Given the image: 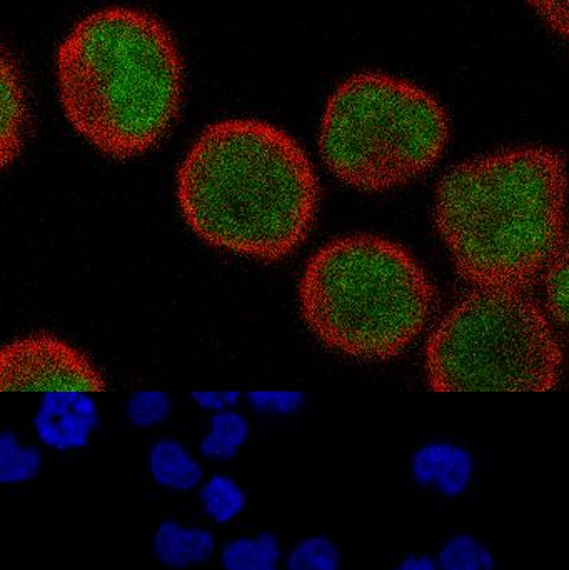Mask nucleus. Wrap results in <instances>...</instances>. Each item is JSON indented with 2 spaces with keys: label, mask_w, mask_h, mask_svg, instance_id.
Returning <instances> with one entry per match:
<instances>
[{
  "label": "nucleus",
  "mask_w": 569,
  "mask_h": 570,
  "mask_svg": "<svg viewBox=\"0 0 569 570\" xmlns=\"http://www.w3.org/2000/svg\"><path fill=\"white\" fill-rule=\"evenodd\" d=\"M306 150L266 120H217L194 140L176 173L180 216L207 246L276 263L300 249L320 210Z\"/></svg>",
  "instance_id": "nucleus-1"
},
{
  "label": "nucleus",
  "mask_w": 569,
  "mask_h": 570,
  "mask_svg": "<svg viewBox=\"0 0 569 570\" xmlns=\"http://www.w3.org/2000/svg\"><path fill=\"white\" fill-rule=\"evenodd\" d=\"M567 204L563 157L514 147L447 170L434 190V226L461 279L530 291L567 234Z\"/></svg>",
  "instance_id": "nucleus-2"
},
{
  "label": "nucleus",
  "mask_w": 569,
  "mask_h": 570,
  "mask_svg": "<svg viewBox=\"0 0 569 570\" xmlns=\"http://www.w3.org/2000/svg\"><path fill=\"white\" fill-rule=\"evenodd\" d=\"M57 86L72 129L110 159L143 156L176 122L183 60L150 13L110 7L76 23L57 52Z\"/></svg>",
  "instance_id": "nucleus-3"
},
{
  "label": "nucleus",
  "mask_w": 569,
  "mask_h": 570,
  "mask_svg": "<svg viewBox=\"0 0 569 570\" xmlns=\"http://www.w3.org/2000/svg\"><path fill=\"white\" fill-rule=\"evenodd\" d=\"M297 301L307 328L331 351L381 362L403 354L423 334L436 291L403 244L357 233L311 254Z\"/></svg>",
  "instance_id": "nucleus-4"
},
{
  "label": "nucleus",
  "mask_w": 569,
  "mask_h": 570,
  "mask_svg": "<svg viewBox=\"0 0 569 570\" xmlns=\"http://www.w3.org/2000/svg\"><path fill=\"white\" fill-rule=\"evenodd\" d=\"M448 140L450 120L433 96L406 80L364 72L331 94L317 147L340 183L377 194L430 173Z\"/></svg>",
  "instance_id": "nucleus-5"
},
{
  "label": "nucleus",
  "mask_w": 569,
  "mask_h": 570,
  "mask_svg": "<svg viewBox=\"0 0 569 570\" xmlns=\"http://www.w3.org/2000/svg\"><path fill=\"white\" fill-rule=\"evenodd\" d=\"M563 364L550 314L520 288H471L424 348V375L438 392L548 391Z\"/></svg>",
  "instance_id": "nucleus-6"
},
{
  "label": "nucleus",
  "mask_w": 569,
  "mask_h": 570,
  "mask_svg": "<svg viewBox=\"0 0 569 570\" xmlns=\"http://www.w3.org/2000/svg\"><path fill=\"white\" fill-rule=\"evenodd\" d=\"M106 375L77 345L50 332H29L0 351V389L13 394H100Z\"/></svg>",
  "instance_id": "nucleus-7"
},
{
  "label": "nucleus",
  "mask_w": 569,
  "mask_h": 570,
  "mask_svg": "<svg viewBox=\"0 0 569 570\" xmlns=\"http://www.w3.org/2000/svg\"><path fill=\"white\" fill-rule=\"evenodd\" d=\"M36 419L37 432L56 449L80 448L96 428V409L86 394H50Z\"/></svg>",
  "instance_id": "nucleus-8"
},
{
  "label": "nucleus",
  "mask_w": 569,
  "mask_h": 570,
  "mask_svg": "<svg viewBox=\"0 0 569 570\" xmlns=\"http://www.w3.org/2000/svg\"><path fill=\"white\" fill-rule=\"evenodd\" d=\"M26 96L16 63L9 53L2 59V124H0V164L3 169L19 157L26 132Z\"/></svg>",
  "instance_id": "nucleus-9"
},
{
  "label": "nucleus",
  "mask_w": 569,
  "mask_h": 570,
  "mask_svg": "<svg viewBox=\"0 0 569 570\" xmlns=\"http://www.w3.org/2000/svg\"><path fill=\"white\" fill-rule=\"evenodd\" d=\"M414 475L421 484L436 485L444 494H461L470 482V455L460 449L433 445L414 459Z\"/></svg>",
  "instance_id": "nucleus-10"
},
{
  "label": "nucleus",
  "mask_w": 569,
  "mask_h": 570,
  "mask_svg": "<svg viewBox=\"0 0 569 570\" xmlns=\"http://www.w3.org/2000/svg\"><path fill=\"white\" fill-rule=\"evenodd\" d=\"M157 559L170 568H186L207 561L214 551L209 532L203 529H183L176 522H164L154 539Z\"/></svg>",
  "instance_id": "nucleus-11"
},
{
  "label": "nucleus",
  "mask_w": 569,
  "mask_h": 570,
  "mask_svg": "<svg viewBox=\"0 0 569 570\" xmlns=\"http://www.w3.org/2000/svg\"><path fill=\"white\" fill-rule=\"evenodd\" d=\"M150 471L159 484L180 491L194 488L203 478L199 465L173 441L154 445L150 452Z\"/></svg>",
  "instance_id": "nucleus-12"
},
{
  "label": "nucleus",
  "mask_w": 569,
  "mask_h": 570,
  "mask_svg": "<svg viewBox=\"0 0 569 570\" xmlns=\"http://www.w3.org/2000/svg\"><path fill=\"white\" fill-rule=\"evenodd\" d=\"M545 308L551 321L569 335V229L551 257L543 277Z\"/></svg>",
  "instance_id": "nucleus-13"
},
{
  "label": "nucleus",
  "mask_w": 569,
  "mask_h": 570,
  "mask_svg": "<svg viewBox=\"0 0 569 570\" xmlns=\"http://www.w3.org/2000/svg\"><path fill=\"white\" fill-rule=\"evenodd\" d=\"M279 549L271 534L257 539H239L227 546L223 554L227 570H276Z\"/></svg>",
  "instance_id": "nucleus-14"
},
{
  "label": "nucleus",
  "mask_w": 569,
  "mask_h": 570,
  "mask_svg": "<svg viewBox=\"0 0 569 570\" xmlns=\"http://www.w3.org/2000/svg\"><path fill=\"white\" fill-rule=\"evenodd\" d=\"M491 552L470 535L451 539L440 554V570H493Z\"/></svg>",
  "instance_id": "nucleus-15"
},
{
  "label": "nucleus",
  "mask_w": 569,
  "mask_h": 570,
  "mask_svg": "<svg viewBox=\"0 0 569 570\" xmlns=\"http://www.w3.org/2000/svg\"><path fill=\"white\" fill-rule=\"evenodd\" d=\"M40 468V455L36 449H22L16 438L3 434L0 442V482L16 484L29 481Z\"/></svg>",
  "instance_id": "nucleus-16"
},
{
  "label": "nucleus",
  "mask_w": 569,
  "mask_h": 570,
  "mask_svg": "<svg viewBox=\"0 0 569 570\" xmlns=\"http://www.w3.org/2000/svg\"><path fill=\"white\" fill-rule=\"evenodd\" d=\"M207 514L216 522H227L244 508V494L236 482L216 475L200 492Z\"/></svg>",
  "instance_id": "nucleus-17"
},
{
  "label": "nucleus",
  "mask_w": 569,
  "mask_h": 570,
  "mask_svg": "<svg viewBox=\"0 0 569 570\" xmlns=\"http://www.w3.org/2000/svg\"><path fill=\"white\" fill-rule=\"evenodd\" d=\"M246 435L247 425L239 415H219L213 422V432L204 441V454L217 459L233 458Z\"/></svg>",
  "instance_id": "nucleus-18"
},
{
  "label": "nucleus",
  "mask_w": 569,
  "mask_h": 570,
  "mask_svg": "<svg viewBox=\"0 0 569 570\" xmlns=\"http://www.w3.org/2000/svg\"><path fill=\"white\" fill-rule=\"evenodd\" d=\"M290 570H337L340 554L336 546L324 538H313L297 546L287 561Z\"/></svg>",
  "instance_id": "nucleus-19"
},
{
  "label": "nucleus",
  "mask_w": 569,
  "mask_h": 570,
  "mask_svg": "<svg viewBox=\"0 0 569 570\" xmlns=\"http://www.w3.org/2000/svg\"><path fill=\"white\" fill-rule=\"evenodd\" d=\"M541 19L569 40V0H528Z\"/></svg>",
  "instance_id": "nucleus-20"
},
{
  "label": "nucleus",
  "mask_w": 569,
  "mask_h": 570,
  "mask_svg": "<svg viewBox=\"0 0 569 570\" xmlns=\"http://www.w3.org/2000/svg\"><path fill=\"white\" fill-rule=\"evenodd\" d=\"M167 404L164 399L143 397L136 399L130 405V417L136 424L149 425L160 421L166 415Z\"/></svg>",
  "instance_id": "nucleus-21"
},
{
  "label": "nucleus",
  "mask_w": 569,
  "mask_h": 570,
  "mask_svg": "<svg viewBox=\"0 0 569 570\" xmlns=\"http://www.w3.org/2000/svg\"><path fill=\"white\" fill-rule=\"evenodd\" d=\"M396 570H436V564L428 556H423V558L413 556V558H408Z\"/></svg>",
  "instance_id": "nucleus-22"
}]
</instances>
